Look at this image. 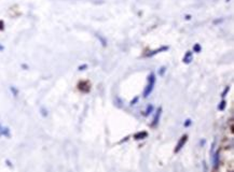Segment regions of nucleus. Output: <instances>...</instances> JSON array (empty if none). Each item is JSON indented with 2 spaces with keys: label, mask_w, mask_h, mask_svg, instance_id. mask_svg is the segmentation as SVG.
Instances as JSON below:
<instances>
[{
  "label": "nucleus",
  "mask_w": 234,
  "mask_h": 172,
  "mask_svg": "<svg viewBox=\"0 0 234 172\" xmlns=\"http://www.w3.org/2000/svg\"><path fill=\"white\" fill-rule=\"evenodd\" d=\"M156 82V74L153 73V72H151V73L148 75V83H147V86H146L145 91H144V97H145V98H148V97L151 95V93H152L153 89H154Z\"/></svg>",
  "instance_id": "f257e3e1"
},
{
  "label": "nucleus",
  "mask_w": 234,
  "mask_h": 172,
  "mask_svg": "<svg viewBox=\"0 0 234 172\" xmlns=\"http://www.w3.org/2000/svg\"><path fill=\"white\" fill-rule=\"evenodd\" d=\"M187 141H188V136H187V134H184V136L180 138V140L178 141L177 145H176V148H175V151H174L175 153H178V152H180L181 148H182L184 145H186Z\"/></svg>",
  "instance_id": "f03ea898"
},
{
  "label": "nucleus",
  "mask_w": 234,
  "mask_h": 172,
  "mask_svg": "<svg viewBox=\"0 0 234 172\" xmlns=\"http://www.w3.org/2000/svg\"><path fill=\"white\" fill-rule=\"evenodd\" d=\"M161 114H162V108H159V109L156 111L153 120L151 122V127H152V128L158 127V125H159V123H160V118H161Z\"/></svg>",
  "instance_id": "7ed1b4c3"
},
{
  "label": "nucleus",
  "mask_w": 234,
  "mask_h": 172,
  "mask_svg": "<svg viewBox=\"0 0 234 172\" xmlns=\"http://www.w3.org/2000/svg\"><path fill=\"white\" fill-rule=\"evenodd\" d=\"M220 148L219 150H217L215 153L213 154V164H214V169L217 170L218 167L220 165Z\"/></svg>",
  "instance_id": "20e7f679"
},
{
  "label": "nucleus",
  "mask_w": 234,
  "mask_h": 172,
  "mask_svg": "<svg viewBox=\"0 0 234 172\" xmlns=\"http://www.w3.org/2000/svg\"><path fill=\"white\" fill-rule=\"evenodd\" d=\"M168 49H170V46H162V47L154 49V51H152V52L147 53V54H145L144 56H145V57H153L154 55L159 54V53H162V52H165V51H168Z\"/></svg>",
  "instance_id": "39448f33"
},
{
  "label": "nucleus",
  "mask_w": 234,
  "mask_h": 172,
  "mask_svg": "<svg viewBox=\"0 0 234 172\" xmlns=\"http://www.w3.org/2000/svg\"><path fill=\"white\" fill-rule=\"evenodd\" d=\"M0 137H6V138L11 137L10 129L6 126H2L1 124H0Z\"/></svg>",
  "instance_id": "423d86ee"
},
{
  "label": "nucleus",
  "mask_w": 234,
  "mask_h": 172,
  "mask_svg": "<svg viewBox=\"0 0 234 172\" xmlns=\"http://www.w3.org/2000/svg\"><path fill=\"white\" fill-rule=\"evenodd\" d=\"M192 60H193V52H192V51H188V52H186L182 61H184V63L189 65V63H192Z\"/></svg>",
  "instance_id": "0eeeda50"
},
{
  "label": "nucleus",
  "mask_w": 234,
  "mask_h": 172,
  "mask_svg": "<svg viewBox=\"0 0 234 172\" xmlns=\"http://www.w3.org/2000/svg\"><path fill=\"white\" fill-rule=\"evenodd\" d=\"M147 137H148L147 131H139V132L134 134V139H136V140H142V139H145Z\"/></svg>",
  "instance_id": "6e6552de"
},
{
  "label": "nucleus",
  "mask_w": 234,
  "mask_h": 172,
  "mask_svg": "<svg viewBox=\"0 0 234 172\" xmlns=\"http://www.w3.org/2000/svg\"><path fill=\"white\" fill-rule=\"evenodd\" d=\"M153 110H154L153 104H148L147 105V108H146V110H145V112H144V116H149L150 114L153 112Z\"/></svg>",
  "instance_id": "1a4fd4ad"
},
{
  "label": "nucleus",
  "mask_w": 234,
  "mask_h": 172,
  "mask_svg": "<svg viewBox=\"0 0 234 172\" xmlns=\"http://www.w3.org/2000/svg\"><path fill=\"white\" fill-rule=\"evenodd\" d=\"M226 107H227V101L223 99V100L219 103V105H218V110H219V111H224Z\"/></svg>",
  "instance_id": "9d476101"
},
{
  "label": "nucleus",
  "mask_w": 234,
  "mask_h": 172,
  "mask_svg": "<svg viewBox=\"0 0 234 172\" xmlns=\"http://www.w3.org/2000/svg\"><path fill=\"white\" fill-rule=\"evenodd\" d=\"M193 51H194L195 53L201 52V51H202V46H201V44H200V43H195L194 45H193Z\"/></svg>",
  "instance_id": "9b49d317"
},
{
  "label": "nucleus",
  "mask_w": 234,
  "mask_h": 172,
  "mask_svg": "<svg viewBox=\"0 0 234 172\" xmlns=\"http://www.w3.org/2000/svg\"><path fill=\"white\" fill-rule=\"evenodd\" d=\"M165 72H166V67H161L159 69V71H158V73H159V75L160 77H163L164 75V73H165Z\"/></svg>",
  "instance_id": "f8f14e48"
},
{
  "label": "nucleus",
  "mask_w": 234,
  "mask_h": 172,
  "mask_svg": "<svg viewBox=\"0 0 234 172\" xmlns=\"http://www.w3.org/2000/svg\"><path fill=\"white\" fill-rule=\"evenodd\" d=\"M97 36V38L99 39L100 41H102V44H103V46H106L107 45V41H106V39L105 38H103V37H102V36L100 35H96Z\"/></svg>",
  "instance_id": "ddd939ff"
},
{
  "label": "nucleus",
  "mask_w": 234,
  "mask_h": 172,
  "mask_svg": "<svg viewBox=\"0 0 234 172\" xmlns=\"http://www.w3.org/2000/svg\"><path fill=\"white\" fill-rule=\"evenodd\" d=\"M229 91H230V86H227V87L224 88V91H222V94H221V96H222V98H224L226 96H227V94L229 93Z\"/></svg>",
  "instance_id": "4468645a"
},
{
  "label": "nucleus",
  "mask_w": 234,
  "mask_h": 172,
  "mask_svg": "<svg viewBox=\"0 0 234 172\" xmlns=\"http://www.w3.org/2000/svg\"><path fill=\"white\" fill-rule=\"evenodd\" d=\"M10 91H12V94H13L14 96H18V91L14 87V86H11V87H10Z\"/></svg>",
  "instance_id": "2eb2a0df"
},
{
  "label": "nucleus",
  "mask_w": 234,
  "mask_h": 172,
  "mask_svg": "<svg viewBox=\"0 0 234 172\" xmlns=\"http://www.w3.org/2000/svg\"><path fill=\"white\" fill-rule=\"evenodd\" d=\"M191 124H192V120H190V118H187V120H186V122L184 123V127H190V126H191Z\"/></svg>",
  "instance_id": "dca6fc26"
},
{
  "label": "nucleus",
  "mask_w": 234,
  "mask_h": 172,
  "mask_svg": "<svg viewBox=\"0 0 234 172\" xmlns=\"http://www.w3.org/2000/svg\"><path fill=\"white\" fill-rule=\"evenodd\" d=\"M40 111H41V115H42L43 117H46V116H48V111H46L44 108H41Z\"/></svg>",
  "instance_id": "f3484780"
},
{
  "label": "nucleus",
  "mask_w": 234,
  "mask_h": 172,
  "mask_svg": "<svg viewBox=\"0 0 234 172\" xmlns=\"http://www.w3.org/2000/svg\"><path fill=\"white\" fill-rule=\"evenodd\" d=\"M88 65H82V66H79L78 67V70L79 71H82V70H85V69H88Z\"/></svg>",
  "instance_id": "a211bd4d"
},
{
  "label": "nucleus",
  "mask_w": 234,
  "mask_h": 172,
  "mask_svg": "<svg viewBox=\"0 0 234 172\" xmlns=\"http://www.w3.org/2000/svg\"><path fill=\"white\" fill-rule=\"evenodd\" d=\"M138 100H139V97H135V99H133L131 101V105L136 104V102H138Z\"/></svg>",
  "instance_id": "6ab92c4d"
},
{
  "label": "nucleus",
  "mask_w": 234,
  "mask_h": 172,
  "mask_svg": "<svg viewBox=\"0 0 234 172\" xmlns=\"http://www.w3.org/2000/svg\"><path fill=\"white\" fill-rule=\"evenodd\" d=\"M4 28V24L2 21H0V30H2V29Z\"/></svg>",
  "instance_id": "aec40b11"
},
{
  "label": "nucleus",
  "mask_w": 234,
  "mask_h": 172,
  "mask_svg": "<svg viewBox=\"0 0 234 172\" xmlns=\"http://www.w3.org/2000/svg\"><path fill=\"white\" fill-rule=\"evenodd\" d=\"M4 46L0 44V52H1V51H4Z\"/></svg>",
  "instance_id": "412c9836"
},
{
  "label": "nucleus",
  "mask_w": 234,
  "mask_h": 172,
  "mask_svg": "<svg viewBox=\"0 0 234 172\" xmlns=\"http://www.w3.org/2000/svg\"><path fill=\"white\" fill-rule=\"evenodd\" d=\"M186 18H187V19H190V18H191V16H190V15H187V16H186Z\"/></svg>",
  "instance_id": "4be33fe9"
},
{
  "label": "nucleus",
  "mask_w": 234,
  "mask_h": 172,
  "mask_svg": "<svg viewBox=\"0 0 234 172\" xmlns=\"http://www.w3.org/2000/svg\"><path fill=\"white\" fill-rule=\"evenodd\" d=\"M227 1H230V0H227Z\"/></svg>",
  "instance_id": "5701e85b"
}]
</instances>
